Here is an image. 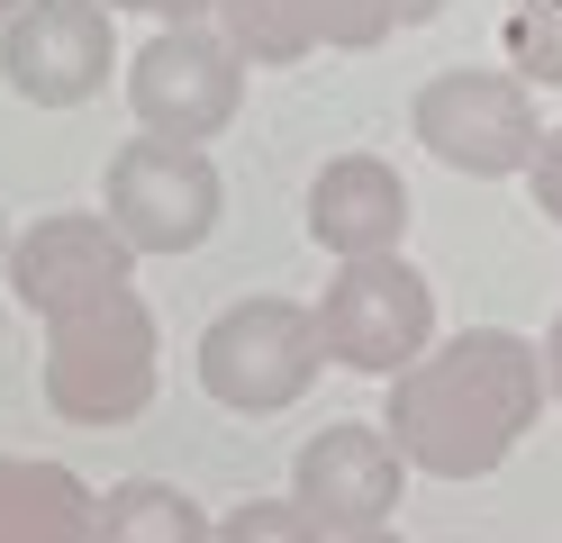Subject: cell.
Here are the masks:
<instances>
[{
  "instance_id": "obj_1",
  "label": "cell",
  "mask_w": 562,
  "mask_h": 543,
  "mask_svg": "<svg viewBox=\"0 0 562 543\" xmlns=\"http://www.w3.org/2000/svg\"><path fill=\"white\" fill-rule=\"evenodd\" d=\"M544 417V362L508 326H463L391 372V453L436 480H481L499 471Z\"/></svg>"
},
{
  "instance_id": "obj_2",
  "label": "cell",
  "mask_w": 562,
  "mask_h": 543,
  "mask_svg": "<svg viewBox=\"0 0 562 543\" xmlns=\"http://www.w3.org/2000/svg\"><path fill=\"white\" fill-rule=\"evenodd\" d=\"M155 372H164V336L146 290H110L91 308L46 317V408L64 426H127L155 408Z\"/></svg>"
},
{
  "instance_id": "obj_3",
  "label": "cell",
  "mask_w": 562,
  "mask_h": 543,
  "mask_svg": "<svg viewBox=\"0 0 562 543\" xmlns=\"http://www.w3.org/2000/svg\"><path fill=\"white\" fill-rule=\"evenodd\" d=\"M318 372H327L318 326H308L300 299H272V290L218 308L209 336H200V389L218 408H236V417H281L291 398H308Z\"/></svg>"
},
{
  "instance_id": "obj_4",
  "label": "cell",
  "mask_w": 562,
  "mask_h": 543,
  "mask_svg": "<svg viewBox=\"0 0 562 543\" xmlns=\"http://www.w3.org/2000/svg\"><path fill=\"white\" fill-rule=\"evenodd\" d=\"M308 326H318V353L345 372H408L436 344V290L408 253H363L327 272Z\"/></svg>"
},
{
  "instance_id": "obj_5",
  "label": "cell",
  "mask_w": 562,
  "mask_h": 543,
  "mask_svg": "<svg viewBox=\"0 0 562 543\" xmlns=\"http://www.w3.org/2000/svg\"><path fill=\"white\" fill-rule=\"evenodd\" d=\"M227 208V181L209 163V145H172V136H127L100 181V217L127 253H191L209 245Z\"/></svg>"
},
{
  "instance_id": "obj_6",
  "label": "cell",
  "mask_w": 562,
  "mask_h": 543,
  "mask_svg": "<svg viewBox=\"0 0 562 543\" xmlns=\"http://www.w3.org/2000/svg\"><path fill=\"white\" fill-rule=\"evenodd\" d=\"M408 127H417V145H427L436 163L472 172V181H508V172L536 163V145H544V118H536V100H526V82L517 72H481V64L427 72V91L408 100Z\"/></svg>"
},
{
  "instance_id": "obj_7",
  "label": "cell",
  "mask_w": 562,
  "mask_h": 543,
  "mask_svg": "<svg viewBox=\"0 0 562 543\" xmlns=\"http://www.w3.org/2000/svg\"><path fill=\"white\" fill-rule=\"evenodd\" d=\"M127 100H136V136L209 145L245 109V64L218 27H155L127 64Z\"/></svg>"
},
{
  "instance_id": "obj_8",
  "label": "cell",
  "mask_w": 562,
  "mask_h": 543,
  "mask_svg": "<svg viewBox=\"0 0 562 543\" xmlns=\"http://www.w3.org/2000/svg\"><path fill=\"white\" fill-rule=\"evenodd\" d=\"M119 64V36H110V10L100 0H19L0 19V82L37 109H82L100 100Z\"/></svg>"
},
{
  "instance_id": "obj_9",
  "label": "cell",
  "mask_w": 562,
  "mask_h": 543,
  "mask_svg": "<svg viewBox=\"0 0 562 543\" xmlns=\"http://www.w3.org/2000/svg\"><path fill=\"white\" fill-rule=\"evenodd\" d=\"M400 480H408V462L391 453V434L363 426V417H345V426H327V434L300 444L291 507H300V525L318 543H345V534H381V525H391Z\"/></svg>"
},
{
  "instance_id": "obj_10",
  "label": "cell",
  "mask_w": 562,
  "mask_h": 543,
  "mask_svg": "<svg viewBox=\"0 0 562 543\" xmlns=\"http://www.w3.org/2000/svg\"><path fill=\"white\" fill-rule=\"evenodd\" d=\"M0 281L19 290V308L64 317V308H91V299H110V290H127V281H136V253L110 236V217L55 208V217H37V227L10 236Z\"/></svg>"
},
{
  "instance_id": "obj_11",
  "label": "cell",
  "mask_w": 562,
  "mask_h": 543,
  "mask_svg": "<svg viewBox=\"0 0 562 543\" xmlns=\"http://www.w3.org/2000/svg\"><path fill=\"white\" fill-rule=\"evenodd\" d=\"M218 36L236 46V64L372 55L400 36V0H218Z\"/></svg>"
},
{
  "instance_id": "obj_12",
  "label": "cell",
  "mask_w": 562,
  "mask_h": 543,
  "mask_svg": "<svg viewBox=\"0 0 562 543\" xmlns=\"http://www.w3.org/2000/svg\"><path fill=\"white\" fill-rule=\"evenodd\" d=\"M308 236H318L336 263L400 253V236H408V181L381 155H327L318 181H308Z\"/></svg>"
},
{
  "instance_id": "obj_13",
  "label": "cell",
  "mask_w": 562,
  "mask_h": 543,
  "mask_svg": "<svg viewBox=\"0 0 562 543\" xmlns=\"http://www.w3.org/2000/svg\"><path fill=\"white\" fill-rule=\"evenodd\" d=\"M0 543H91L82 471L46 453H0Z\"/></svg>"
},
{
  "instance_id": "obj_14",
  "label": "cell",
  "mask_w": 562,
  "mask_h": 543,
  "mask_svg": "<svg viewBox=\"0 0 562 543\" xmlns=\"http://www.w3.org/2000/svg\"><path fill=\"white\" fill-rule=\"evenodd\" d=\"M209 507L172 480H119L110 498H91V543H209Z\"/></svg>"
},
{
  "instance_id": "obj_15",
  "label": "cell",
  "mask_w": 562,
  "mask_h": 543,
  "mask_svg": "<svg viewBox=\"0 0 562 543\" xmlns=\"http://www.w3.org/2000/svg\"><path fill=\"white\" fill-rule=\"evenodd\" d=\"M499 36H508V64L526 82H562V0H517Z\"/></svg>"
},
{
  "instance_id": "obj_16",
  "label": "cell",
  "mask_w": 562,
  "mask_h": 543,
  "mask_svg": "<svg viewBox=\"0 0 562 543\" xmlns=\"http://www.w3.org/2000/svg\"><path fill=\"white\" fill-rule=\"evenodd\" d=\"M209 543H318V534L300 525L291 498H245L236 517H218V534H209Z\"/></svg>"
},
{
  "instance_id": "obj_17",
  "label": "cell",
  "mask_w": 562,
  "mask_h": 543,
  "mask_svg": "<svg viewBox=\"0 0 562 543\" xmlns=\"http://www.w3.org/2000/svg\"><path fill=\"white\" fill-rule=\"evenodd\" d=\"M526 181H536V208L562 227V127H544V145H536V163H526Z\"/></svg>"
},
{
  "instance_id": "obj_18",
  "label": "cell",
  "mask_w": 562,
  "mask_h": 543,
  "mask_svg": "<svg viewBox=\"0 0 562 543\" xmlns=\"http://www.w3.org/2000/svg\"><path fill=\"white\" fill-rule=\"evenodd\" d=\"M100 10H146V19H164V27H200L218 0H100Z\"/></svg>"
},
{
  "instance_id": "obj_19",
  "label": "cell",
  "mask_w": 562,
  "mask_h": 543,
  "mask_svg": "<svg viewBox=\"0 0 562 543\" xmlns=\"http://www.w3.org/2000/svg\"><path fill=\"white\" fill-rule=\"evenodd\" d=\"M536 362H544V398H562V317L544 326V344H536Z\"/></svg>"
},
{
  "instance_id": "obj_20",
  "label": "cell",
  "mask_w": 562,
  "mask_h": 543,
  "mask_svg": "<svg viewBox=\"0 0 562 543\" xmlns=\"http://www.w3.org/2000/svg\"><path fill=\"white\" fill-rule=\"evenodd\" d=\"M427 19H445V0H400V27H427Z\"/></svg>"
},
{
  "instance_id": "obj_21",
  "label": "cell",
  "mask_w": 562,
  "mask_h": 543,
  "mask_svg": "<svg viewBox=\"0 0 562 543\" xmlns=\"http://www.w3.org/2000/svg\"><path fill=\"white\" fill-rule=\"evenodd\" d=\"M345 543H400V534H391V525H381V534H345Z\"/></svg>"
},
{
  "instance_id": "obj_22",
  "label": "cell",
  "mask_w": 562,
  "mask_h": 543,
  "mask_svg": "<svg viewBox=\"0 0 562 543\" xmlns=\"http://www.w3.org/2000/svg\"><path fill=\"white\" fill-rule=\"evenodd\" d=\"M0 263H10V217H0Z\"/></svg>"
},
{
  "instance_id": "obj_23",
  "label": "cell",
  "mask_w": 562,
  "mask_h": 543,
  "mask_svg": "<svg viewBox=\"0 0 562 543\" xmlns=\"http://www.w3.org/2000/svg\"><path fill=\"white\" fill-rule=\"evenodd\" d=\"M10 10H19V0H0V19H10Z\"/></svg>"
}]
</instances>
